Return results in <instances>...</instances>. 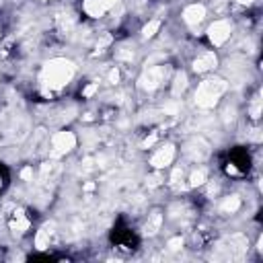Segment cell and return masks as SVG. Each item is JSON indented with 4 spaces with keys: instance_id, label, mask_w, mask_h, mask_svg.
Instances as JSON below:
<instances>
[{
    "instance_id": "obj_9",
    "label": "cell",
    "mask_w": 263,
    "mask_h": 263,
    "mask_svg": "<svg viewBox=\"0 0 263 263\" xmlns=\"http://www.w3.org/2000/svg\"><path fill=\"white\" fill-rule=\"evenodd\" d=\"M29 218H27V214L23 212V210H15L13 214H11V218H9V228L15 232V234H25L27 230H29Z\"/></svg>"
},
{
    "instance_id": "obj_5",
    "label": "cell",
    "mask_w": 263,
    "mask_h": 263,
    "mask_svg": "<svg viewBox=\"0 0 263 263\" xmlns=\"http://www.w3.org/2000/svg\"><path fill=\"white\" fill-rule=\"evenodd\" d=\"M175 161V146L173 144H165L161 146L152 157H150V167L155 171H163L167 167H171V163Z\"/></svg>"
},
{
    "instance_id": "obj_7",
    "label": "cell",
    "mask_w": 263,
    "mask_h": 263,
    "mask_svg": "<svg viewBox=\"0 0 263 263\" xmlns=\"http://www.w3.org/2000/svg\"><path fill=\"white\" fill-rule=\"evenodd\" d=\"M216 64H218L216 54H214V52H204V54H200V56L193 60V70H195L198 74H206V72L214 70Z\"/></svg>"
},
{
    "instance_id": "obj_11",
    "label": "cell",
    "mask_w": 263,
    "mask_h": 263,
    "mask_svg": "<svg viewBox=\"0 0 263 263\" xmlns=\"http://www.w3.org/2000/svg\"><path fill=\"white\" fill-rule=\"evenodd\" d=\"M52 234H54V226L52 224H43L39 230H37V234H35V247L37 249H48L50 247V243H52Z\"/></svg>"
},
{
    "instance_id": "obj_8",
    "label": "cell",
    "mask_w": 263,
    "mask_h": 263,
    "mask_svg": "<svg viewBox=\"0 0 263 263\" xmlns=\"http://www.w3.org/2000/svg\"><path fill=\"white\" fill-rule=\"evenodd\" d=\"M206 19V7L204 5H189L185 11H183V21L191 27H198L202 21Z\"/></svg>"
},
{
    "instance_id": "obj_12",
    "label": "cell",
    "mask_w": 263,
    "mask_h": 263,
    "mask_svg": "<svg viewBox=\"0 0 263 263\" xmlns=\"http://www.w3.org/2000/svg\"><path fill=\"white\" fill-rule=\"evenodd\" d=\"M161 226H163V214L161 212H152L148 216L146 224H144V232L146 234H157L161 230Z\"/></svg>"
},
{
    "instance_id": "obj_20",
    "label": "cell",
    "mask_w": 263,
    "mask_h": 263,
    "mask_svg": "<svg viewBox=\"0 0 263 263\" xmlns=\"http://www.w3.org/2000/svg\"><path fill=\"white\" fill-rule=\"evenodd\" d=\"M31 177H33V167H25V169L21 171V179H23V181H29Z\"/></svg>"
},
{
    "instance_id": "obj_24",
    "label": "cell",
    "mask_w": 263,
    "mask_h": 263,
    "mask_svg": "<svg viewBox=\"0 0 263 263\" xmlns=\"http://www.w3.org/2000/svg\"><path fill=\"white\" fill-rule=\"evenodd\" d=\"M238 3H240L243 7H251V5H253V0H238Z\"/></svg>"
},
{
    "instance_id": "obj_3",
    "label": "cell",
    "mask_w": 263,
    "mask_h": 263,
    "mask_svg": "<svg viewBox=\"0 0 263 263\" xmlns=\"http://www.w3.org/2000/svg\"><path fill=\"white\" fill-rule=\"evenodd\" d=\"M74 146H76V136L72 134V132L64 129V132H58V134L52 136V150H50V155L54 159H58V157H64V155L72 152Z\"/></svg>"
},
{
    "instance_id": "obj_14",
    "label": "cell",
    "mask_w": 263,
    "mask_h": 263,
    "mask_svg": "<svg viewBox=\"0 0 263 263\" xmlns=\"http://www.w3.org/2000/svg\"><path fill=\"white\" fill-rule=\"evenodd\" d=\"M187 89V74L185 72H177L175 74V78H173V95L175 97H179V95H183V91Z\"/></svg>"
},
{
    "instance_id": "obj_4",
    "label": "cell",
    "mask_w": 263,
    "mask_h": 263,
    "mask_svg": "<svg viewBox=\"0 0 263 263\" xmlns=\"http://www.w3.org/2000/svg\"><path fill=\"white\" fill-rule=\"evenodd\" d=\"M230 33H232V25H230V21H224V19L214 21V23L208 27V39H210V43L216 46V48L224 46V43L230 39Z\"/></svg>"
},
{
    "instance_id": "obj_23",
    "label": "cell",
    "mask_w": 263,
    "mask_h": 263,
    "mask_svg": "<svg viewBox=\"0 0 263 263\" xmlns=\"http://www.w3.org/2000/svg\"><path fill=\"white\" fill-rule=\"evenodd\" d=\"M109 80H111V82H113V84H115V82H117V80H119V72H117V68H115V70H111V72H109Z\"/></svg>"
},
{
    "instance_id": "obj_22",
    "label": "cell",
    "mask_w": 263,
    "mask_h": 263,
    "mask_svg": "<svg viewBox=\"0 0 263 263\" xmlns=\"http://www.w3.org/2000/svg\"><path fill=\"white\" fill-rule=\"evenodd\" d=\"M101 3H103V7H105L107 11H111V9H113V7L119 3V0H101Z\"/></svg>"
},
{
    "instance_id": "obj_13",
    "label": "cell",
    "mask_w": 263,
    "mask_h": 263,
    "mask_svg": "<svg viewBox=\"0 0 263 263\" xmlns=\"http://www.w3.org/2000/svg\"><path fill=\"white\" fill-rule=\"evenodd\" d=\"M238 208H240V198H238V195H228V198H224V202H222V206H220V210H222L224 214H234V212H238Z\"/></svg>"
},
{
    "instance_id": "obj_6",
    "label": "cell",
    "mask_w": 263,
    "mask_h": 263,
    "mask_svg": "<svg viewBox=\"0 0 263 263\" xmlns=\"http://www.w3.org/2000/svg\"><path fill=\"white\" fill-rule=\"evenodd\" d=\"M165 80V68L163 66H152L148 70H144V74L140 76V86L144 91H155L159 89V84Z\"/></svg>"
},
{
    "instance_id": "obj_19",
    "label": "cell",
    "mask_w": 263,
    "mask_h": 263,
    "mask_svg": "<svg viewBox=\"0 0 263 263\" xmlns=\"http://www.w3.org/2000/svg\"><path fill=\"white\" fill-rule=\"evenodd\" d=\"M97 89H99V84L97 82H93V84H89L84 91H82V97H93L95 93H97Z\"/></svg>"
},
{
    "instance_id": "obj_16",
    "label": "cell",
    "mask_w": 263,
    "mask_h": 263,
    "mask_svg": "<svg viewBox=\"0 0 263 263\" xmlns=\"http://www.w3.org/2000/svg\"><path fill=\"white\" fill-rule=\"evenodd\" d=\"M159 29H161V21H159V19H155V21H148V23L142 27V37H146V39L155 37V35L159 33Z\"/></svg>"
},
{
    "instance_id": "obj_17",
    "label": "cell",
    "mask_w": 263,
    "mask_h": 263,
    "mask_svg": "<svg viewBox=\"0 0 263 263\" xmlns=\"http://www.w3.org/2000/svg\"><path fill=\"white\" fill-rule=\"evenodd\" d=\"M249 113H251L253 119H259V117H261V101H259V99H255V101L251 103V111H249Z\"/></svg>"
},
{
    "instance_id": "obj_21",
    "label": "cell",
    "mask_w": 263,
    "mask_h": 263,
    "mask_svg": "<svg viewBox=\"0 0 263 263\" xmlns=\"http://www.w3.org/2000/svg\"><path fill=\"white\" fill-rule=\"evenodd\" d=\"M155 142H157V134H152L150 138H146V140L142 142V148H150V146H152Z\"/></svg>"
},
{
    "instance_id": "obj_2",
    "label": "cell",
    "mask_w": 263,
    "mask_h": 263,
    "mask_svg": "<svg viewBox=\"0 0 263 263\" xmlns=\"http://www.w3.org/2000/svg\"><path fill=\"white\" fill-rule=\"evenodd\" d=\"M228 91V82L224 78H206L200 82L195 91V105L200 109H212L220 101V97Z\"/></svg>"
},
{
    "instance_id": "obj_10",
    "label": "cell",
    "mask_w": 263,
    "mask_h": 263,
    "mask_svg": "<svg viewBox=\"0 0 263 263\" xmlns=\"http://www.w3.org/2000/svg\"><path fill=\"white\" fill-rule=\"evenodd\" d=\"M82 11L91 19H101L107 13V9L103 7L101 0H82Z\"/></svg>"
},
{
    "instance_id": "obj_1",
    "label": "cell",
    "mask_w": 263,
    "mask_h": 263,
    "mask_svg": "<svg viewBox=\"0 0 263 263\" xmlns=\"http://www.w3.org/2000/svg\"><path fill=\"white\" fill-rule=\"evenodd\" d=\"M74 64L70 62V60H66V58H54V60H50L43 68H41V74H39V80H41V84L46 86V89H50V91H60V89H64L70 80H72V76H74Z\"/></svg>"
},
{
    "instance_id": "obj_18",
    "label": "cell",
    "mask_w": 263,
    "mask_h": 263,
    "mask_svg": "<svg viewBox=\"0 0 263 263\" xmlns=\"http://www.w3.org/2000/svg\"><path fill=\"white\" fill-rule=\"evenodd\" d=\"M181 247H183V238H181V236H175V238L169 240V249H171V251H179Z\"/></svg>"
},
{
    "instance_id": "obj_15",
    "label": "cell",
    "mask_w": 263,
    "mask_h": 263,
    "mask_svg": "<svg viewBox=\"0 0 263 263\" xmlns=\"http://www.w3.org/2000/svg\"><path fill=\"white\" fill-rule=\"evenodd\" d=\"M208 181V171L206 169H195L189 175V187H202Z\"/></svg>"
},
{
    "instance_id": "obj_25",
    "label": "cell",
    "mask_w": 263,
    "mask_h": 263,
    "mask_svg": "<svg viewBox=\"0 0 263 263\" xmlns=\"http://www.w3.org/2000/svg\"><path fill=\"white\" fill-rule=\"evenodd\" d=\"M0 189H3V181H0Z\"/></svg>"
}]
</instances>
